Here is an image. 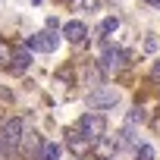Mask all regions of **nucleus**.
<instances>
[{
    "label": "nucleus",
    "instance_id": "obj_1",
    "mask_svg": "<svg viewBox=\"0 0 160 160\" xmlns=\"http://www.w3.org/2000/svg\"><path fill=\"white\" fill-rule=\"evenodd\" d=\"M78 132H82L91 144H98L101 138H104V132H107V119L101 116V113H85L82 119H78V126H75Z\"/></svg>",
    "mask_w": 160,
    "mask_h": 160
},
{
    "label": "nucleus",
    "instance_id": "obj_2",
    "mask_svg": "<svg viewBox=\"0 0 160 160\" xmlns=\"http://www.w3.org/2000/svg\"><path fill=\"white\" fill-rule=\"evenodd\" d=\"M119 104V91L113 85H98L94 91H88V107L94 110H113Z\"/></svg>",
    "mask_w": 160,
    "mask_h": 160
},
{
    "label": "nucleus",
    "instance_id": "obj_3",
    "mask_svg": "<svg viewBox=\"0 0 160 160\" xmlns=\"http://www.w3.org/2000/svg\"><path fill=\"white\" fill-rule=\"evenodd\" d=\"M22 132H25V126H22V119H19V116L7 119V122H3V129H0V148H3L7 154H10V151H16V148H19V141H22Z\"/></svg>",
    "mask_w": 160,
    "mask_h": 160
},
{
    "label": "nucleus",
    "instance_id": "obj_4",
    "mask_svg": "<svg viewBox=\"0 0 160 160\" xmlns=\"http://www.w3.org/2000/svg\"><path fill=\"white\" fill-rule=\"evenodd\" d=\"M129 63V53L119 50V47H104V57H101V72L104 75H119Z\"/></svg>",
    "mask_w": 160,
    "mask_h": 160
},
{
    "label": "nucleus",
    "instance_id": "obj_5",
    "mask_svg": "<svg viewBox=\"0 0 160 160\" xmlns=\"http://www.w3.org/2000/svg\"><path fill=\"white\" fill-rule=\"evenodd\" d=\"M57 44H60V38H57L50 28H47V32H38V35L28 38V50H38V53H53Z\"/></svg>",
    "mask_w": 160,
    "mask_h": 160
},
{
    "label": "nucleus",
    "instance_id": "obj_6",
    "mask_svg": "<svg viewBox=\"0 0 160 160\" xmlns=\"http://www.w3.org/2000/svg\"><path fill=\"white\" fill-rule=\"evenodd\" d=\"M66 148H69L72 154H78V157H82V154H88L94 144H91L82 132H78V129H69V132H66Z\"/></svg>",
    "mask_w": 160,
    "mask_h": 160
},
{
    "label": "nucleus",
    "instance_id": "obj_7",
    "mask_svg": "<svg viewBox=\"0 0 160 160\" xmlns=\"http://www.w3.org/2000/svg\"><path fill=\"white\" fill-rule=\"evenodd\" d=\"M63 35H66V41H72V44H82L85 35H88V28H85L82 22H75V19H72V22L63 25Z\"/></svg>",
    "mask_w": 160,
    "mask_h": 160
},
{
    "label": "nucleus",
    "instance_id": "obj_8",
    "mask_svg": "<svg viewBox=\"0 0 160 160\" xmlns=\"http://www.w3.org/2000/svg\"><path fill=\"white\" fill-rule=\"evenodd\" d=\"M35 157H38V160H60V144H53V141H38Z\"/></svg>",
    "mask_w": 160,
    "mask_h": 160
},
{
    "label": "nucleus",
    "instance_id": "obj_9",
    "mask_svg": "<svg viewBox=\"0 0 160 160\" xmlns=\"http://www.w3.org/2000/svg\"><path fill=\"white\" fill-rule=\"evenodd\" d=\"M28 63H32V50H28V47H22V50H16V53H13L10 69H13V72H25V69H28Z\"/></svg>",
    "mask_w": 160,
    "mask_h": 160
},
{
    "label": "nucleus",
    "instance_id": "obj_10",
    "mask_svg": "<svg viewBox=\"0 0 160 160\" xmlns=\"http://www.w3.org/2000/svg\"><path fill=\"white\" fill-rule=\"evenodd\" d=\"M10 60H13V47H10L3 38H0V69H7V66H10Z\"/></svg>",
    "mask_w": 160,
    "mask_h": 160
},
{
    "label": "nucleus",
    "instance_id": "obj_11",
    "mask_svg": "<svg viewBox=\"0 0 160 160\" xmlns=\"http://www.w3.org/2000/svg\"><path fill=\"white\" fill-rule=\"evenodd\" d=\"M116 28H119V19H116V16H107V19L101 22V35H104V38H107L110 32H116Z\"/></svg>",
    "mask_w": 160,
    "mask_h": 160
},
{
    "label": "nucleus",
    "instance_id": "obj_12",
    "mask_svg": "<svg viewBox=\"0 0 160 160\" xmlns=\"http://www.w3.org/2000/svg\"><path fill=\"white\" fill-rule=\"evenodd\" d=\"M141 119H144V113H141V110L135 107V110H129V116H126V126H129V129H135V126H138Z\"/></svg>",
    "mask_w": 160,
    "mask_h": 160
},
{
    "label": "nucleus",
    "instance_id": "obj_13",
    "mask_svg": "<svg viewBox=\"0 0 160 160\" xmlns=\"http://www.w3.org/2000/svg\"><path fill=\"white\" fill-rule=\"evenodd\" d=\"M154 157H157V154H154V148H151V144H141V148H138V154H135V160H154Z\"/></svg>",
    "mask_w": 160,
    "mask_h": 160
},
{
    "label": "nucleus",
    "instance_id": "obj_14",
    "mask_svg": "<svg viewBox=\"0 0 160 160\" xmlns=\"http://www.w3.org/2000/svg\"><path fill=\"white\" fill-rule=\"evenodd\" d=\"M72 3H75L78 10H94V7L101 3V0H72Z\"/></svg>",
    "mask_w": 160,
    "mask_h": 160
},
{
    "label": "nucleus",
    "instance_id": "obj_15",
    "mask_svg": "<svg viewBox=\"0 0 160 160\" xmlns=\"http://www.w3.org/2000/svg\"><path fill=\"white\" fill-rule=\"evenodd\" d=\"M154 75H157V78H160V60H157V63H154Z\"/></svg>",
    "mask_w": 160,
    "mask_h": 160
},
{
    "label": "nucleus",
    "instance_id": "obj_16",
    "mask_svg": "<svg viewBox=\"0 0 160 160\" xmlns=\"http://www.w3.org/2000/svg\"><path fill=\"white\" fill-rule=\"evenodd\" d=\"M148 3H151V7H160V0H148Z\"/></svg>",
    "mask_w": 160,
    "mask_h": 160
},
{
    "label": "nucleus",
    "instance_id": "obj_17",
    "mask_svg": "<svg viewBox=\"0 0 160 160\" xmlns=\"http://www.w3.org/2000/svg\"><path fill=\"white\" fill-rule=\"evenodd\" d=\"M157 129H160V119H157Z\"/></svg>",
    "mask_w": 160,
    "mask_h": 160
},
{
    "label": "nucleus",
    "instance_id": "obj_18",
    "mask_svg": "<svg viewBox=\"0 0 160 160\" xmlns=\"http://www.w3.org/2000/svg\"><path fill=\"white\" fill-rule=\"evenodd\" d=\"M35 3H41V0H35Z\"/></svg>",
    "mask_w": 160,
    "mask_h": 160
}]
</instances>
